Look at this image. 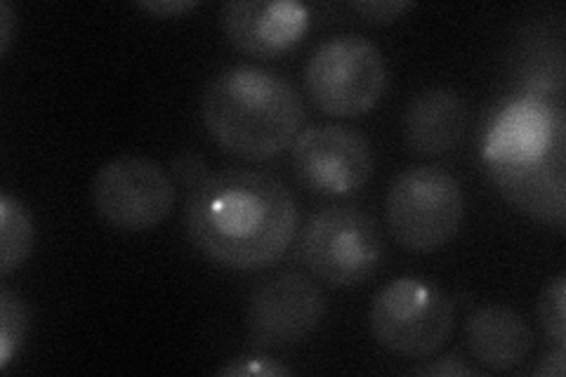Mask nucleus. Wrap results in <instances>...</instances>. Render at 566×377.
I'll use <instances>...</instances> for the list:
<instances>
[{
  "instance_id": "f03ea898",
  "label": "nucleus",
  "mask_w": 566,
  "mask_h": 377,
  "mask_svg": "<svg viewBox=\"0 0 566 377\" xmlns=\"http://www.w3.org/2000/svg\"><path fill=\"white\" fill-rule=\"evenodd\" d=\"M201 118L222 149L268 160L297 139L305 109L295 87L274 71L239 64L208 83Z\"/></svg>"
},
{
  "instance_id": "4be33fe9",
  "label": "nucleus",
  "mask_w": 566,
  "mask_h": 377,
  "mask_svg": "<svg viewBox=\"0 0 566 377\" xmlns=\"http://www.w3.org/2000/svg\"><path fill=\"white\" fill-rule=\"evenodd\" d=\"M137 6L156 17H175L187 10H193L199 3L197 0H142Z\"/></svg>"
},
{
  "instance_id": "dca6fc26",
  "label": "nucleus",
  "mask_w": 566,
  "mask_h": 377,
  "mask_svg": "<svg viewBox=\"0 0 566 377\" xmlns=\"http://www.w3.org/2000/svg\"><path fill=\"white\" fill-rule=\"evenodd\" d=\"M29 328V312L20 295L10 289L0 291V368H8L14 354L22 349Z\"/></svg>"
},
{
  "instance_id": "f3484780",
  "label": "nucleus",
  "mask_w": 566,
  "mask_h": 377,
  "mask_svg": "<svg viewBox=\"0 0 566 377\" xmlns=\"http://www.w3.org/2000/svg\"><path fill=\"white\" fill-rule=\"evenodd\" d=\"M564 300H566V276L559 274L545 283L538 300V318L543 331L551 335L559 347L566 343V321H564Z\"/></svg>"
},
{
  "instance_id": "20e7f679",
  "label": "nucleus",
  "mask_w": 566,
  "mask_h": 377,
  "mask_svg": "<svg viewBox=\"0 0 566 377\" xmlns=\"http://www.w3.org/2000/svg\"><path fill=\"white\" fill-rule=\"evenodd\" d=\"M382 255V233L359 208L316 210L300 239V260L333 289L361 285L378 272Z\"/></svg>"
},
{
  "instance_id": "423d86ee",
  "label": "nucleus",
  "mask_w": 566,
  "mask_h": 377,
  "mask_svg": "<svg viewBox=\"0 0 566 377\" xmlns=\"http://www.w3.org/2000/svg\"><path fill=\"white\" fill-rule=\"evenodd\" d=\"M312 102L328 116L354 118L374 109L387 90L382 52L359 35H338L314 50L305 71Z\"/></svg>"
},
{
  "instance_id": "6e6552de",
  "label": "nucleus",
  "mask_w": 566,
  "mask_h": 377,
  "mask_svg": "<svg viewBox=\"0 0 566 377\" xmlns=\"http://www.w3.org/2000/svg\"><path fill=\"white\" fill-rule=\"evenodd\" d=\"M293 168L307 189L345 196L374 175V151L364 135L345 125H314L293 142Z\"/></svg>"
},
{
  "instance_id": "4468645a",
  "label": "nucleus",
  "mask_w": 566,
  "mask_h": 377,
  "mask_svg": "<svg viewBox=\"0 0 566 377\" xmlns=\"http://www.w3.org/2000/svg\"><path fill=\"white\" fill-rule=\"evenodd\" d=\"M465 335L472 356L491 370L517 368L534 347L528 323L501 304L476 310L468 318Z\"/></svg>"
},
{
  "instance_id": "39448f33",
  "label": "nucleus",
  "mask_w": 566,
  "mask_h": 377,
  "mask_svg": "<svg viewBox=\"0 0 566 377\" xmlns=\"http://www.w3.org/2000/svg\"><path fill=\"white\" fill-rule=\"evenodd\" d=\"M453 302L434 283L403 276L376 295L370 304V331L387 352L424 358L447 343L453 331Z\"/></svg>"
},
{
  "instance_id": "a211bd4d",
  "label": "nucleus",
  "mask_w": 566,
  "mask_h": 377,
  "mask_svg": "<svg viewBox=\"0 0 566 377\" xmlns=\"http://www.w3.org/2000/svg\"><path fill=\"white\" fill-rule=\"evenodd\" d=\"M352 8L370 24H389L395 22L401 12L413 8V3H409V0H366V3L359 0V3H352Z\"/></svg>"
},
{
  "instance_id": "1a4fd4ad",
  "label": "nucleus",
  "mask_w": 566,
  "mask_h": 377,
  "mask_svg": "<svg viewBox=\"0 0 566 377\" xmlns=\"http://www.w3.org/2000/svg\"><path fill=\"white\" fill-rule=\"evenodd\" d=\"M326 314V300L303 274L262 281L248 300V335L255 347H286L305 339Z\"/></svg>"
},
{
  "instance_id": "aec40b11",
  "label": "nucleus",
  "mask_w": 566,
  "mask_h": 377,
  "mask_svg": "<svg viewBox=\"0 0 566 377\" xmlns=\"http://www.w3.org/2000/svg\"><path fill=\"white\" fill-rule=\"evenodd\" d=\"M172 172L189 189H197L203 182V179L208 177V168L203 164V158L197 156V154H191V151H185V154H180V156L175 158Z\"/></svg>"
},
{
  "instance_id": "f8f14e48",
  "label": "nucleus",
  "mask_w": 566,
  "mask_h": 377,
  "mask_svg": "<svg viewBox=\"0 0 566 377\" xmlns=\"http://www.w3.org/2000/svg\"><path fill=\"white\" fill-rule=\"evenodd\" d=\"M486 168L512 206L538 222L564 227V151L526 160V164L486 160Z\"/></svg>"
},
{
  "instance_id": "0eeeda50",
  "label": "nucleus",
  "mask_w": 566,
  "mask_h": 377,
  "mask_svg": "<svg viewBox=\"0 0 566 377\" xmlns=\"http://www.w3.org/2000/svg\"><path fill=\"white\" fill-rule=\"evenodd\" d=\"M175 203L166 170L145 156H116L93 179V206L118 231H147L161 224Z\"/></svg>"
},
{
  "instance_id": "9d476101",
  "label": "nucleus",
  "mask_w": 566,
  "mask_h": 377,
  "mask_svg": "<svg viewBox=\"0 0 566 377\" xmlns=\"http://www.w3.org/2000/svg\"><path fill=\"white\" fill-rule=\"evenodd\" d=\"M220 24L245 55L274 57L307 33L310 10L295 0H234L222 8Z\"/></svg>"
},
{
  "instance_id": "5701e85b",
  "label": "nucleus",
  "mask_w": 566,
  "mask_h": 377,
  "mask_svg": "<svg viewBox=\"0 0 566 377\" xmlns=\"http://www.w3.org/2000/svg\"><path fill=\"white\" fill-rule=\"evenodd\" d=\"M12 31H14V10L3 0L0 3V55H8L10 43H12Z\"/></svg>"
},
{
  "instance_id": "2eb2a0df",
  "label": "nucleus",
  "mask_w": 566,
  "mask_h": 377,
  "mask_svg": "<svg viewBox=\"0 0 566 377\" xmlns=\"http://www.w3.org/2000/svg\"><path fill=\"white\" fill-rule=\"evenodd\" d=\"M33 245V222L29 210L10 193L0 196V274L20 269Z\"/></svg>"
},
{
  "instance_id": "ddd939ff",
  "label": "nucleus",
  "mask_w": 566,
  "mask_h": 377,
  "mask_svg": "<svg viewBox=\"0 0 566 377\" xmlns=\"http://www.w3.org/2000/svg\"><path fill=\"white\" fill-rule=\"evenodd\" d=\"M468 125V106L451 87H428L403 112V137L420 156L451 151Z\"/></svg>"
},
{
  "instance_id": "9b49d317",
  "label": "nucleus",
  "mask_w": 566,
  "mask_h": 377,
  "mask_svg": "<svg viewBox=\"0 0 566 377\" xmlns=\"http://www.w3.org/2000/svg\"><path fill=\"white\" fill-rule=\"evenodd\" d=\"M564 149V123L559 112H551L534 100L512 102L491 123L484 160L526 164Z\"/></svg>"
},
{
  "instance_id": "412c9836",
  "label": "nucleus",
  "mask_w": 566,
  "mask_h": 377,
  "mask_svg": "<svg viewBox=\"0 0 566 377\" xmlns=\"http://www.w3.org/2000/svg\"><path fill=\"white\" fill-rule=\"evenodd\" d=\"M416 375H430V377H465V375H476L474 368L465 366L460 358L455 356H447V358H439L434 364H424L413 368Z\"/></svg>"
},
{
  "instance_id": "6ab92c4d",
  "label": "nucleus",
  "mask_w": 566,
  "mask_h": 377,
  "mask_svg": "<svg viewBox=\"0 0 566 377\" xmlns=\"http://www.w3.org/2000/svg\"><path fill=\"white\" fill-rule=\"evenodd\" d=\"M218 375H234V377H279V375H293L291 368L279 366L270 358H237L234 364H229L218 370Z\"/></svg>"
},
{
  "instance_id": "f257e3e1",
  "label": "nucleus",
  "mask_w": 566,
  "mask_h": 377,
  "mask_svg": "<svg viewBox=\"0 0 566 377\" xmlns=\"http://www.w3.org/2000/svg\"><path fill=\"white\" fill-rule=\"evenodd\" d=\"M185 229L193 248L222 266L255 272L286 253L297 206L281 179L258 170H222L191 189Z\"/></svg>"
},
{
  "instance_id": "b1692460",
  "label": "nucleus",
  "mask_w": 566,
  "mask_h": 377,
  "mask_svg": "<svg viewBox=\"0 0 566 377\" xmlns=\"http://www.w3.org/2000/svg\"><path fill=\"white\" fill-rule=\"evenodd\" d=\"M564 347L557 345V352H553L551 356H545L541 366L534 370L536 377H564Z\"/></svg>"
},
{
  "instance_id": "7ed1b4c3",
  "label": "nucleus",
  "mask_w": 566,
  "mask_h": 377,
  "mask_svg": "<svg viewBox=\"0 0 566 377\" xmlns=\"http://www.w3.org/2000/svg\"><path fill=\"white\" fill-rule=\"evenodd\" d=\"M385 214L403 250L428 255L455 237L465 218V199L458 179L447 170L409 168L389 187Z\"/></svg>"
}]
</instances>
